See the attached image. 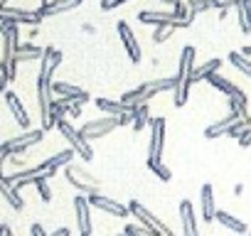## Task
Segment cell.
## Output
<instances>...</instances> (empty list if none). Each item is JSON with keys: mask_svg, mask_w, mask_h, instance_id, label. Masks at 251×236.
I'll return each mask as SVG.
<instances>
[{"mask_svg": "<svg viewBox=\"0 0 251 236\" xmlns=\"http://www.w3.org/2000/svg\"><path fill=\"white\" fill-rule=\"evenodd\" d=\"M195 57L197 49L192 45H187L180 54V64H177V76H175V89H173V103L175 106H185L190 98V86H192V69H195Z\"/></svg>", "mask_w": 251, "mask_h": 236, "instance_id": "7a4b0ae2", "label": "cell"}, {"mask_svg": "<svg viewBox=\"0 0 251 236\" xmlns=\"http://www.w3.org/2000/svg\"><path fill=\"white\" fill-rule=\"evenodd\" d=\"M180 221H182V236H200L197 214H195V207H192L190 199L180 202Z\"/></svg>", "mask_w": 251, "mask_h": 236, "instance_id": "5bb4252c", "label": "cell"}, {"mask_svg": "<svg viewBox=\"0 0 251 236\" xmlns=\"http://www.w3.org/2000/svg\"><path fill=\"white\" fill-rule=\"evenodd\" d=\"M52 94H54V96H72V98L86 96V91H81L79 86L67 84V81H52Z\"/></svg>", "mask_w": 251, "mask_h": 236, "instance_id": "484cf974", "label": "cell"}, {"mask_svg": "<svg viewBox=\"0 0 251 236\" xmlns=\"http://www.w3.org/2000/svg\"><path fill=\"white\" fill-rule=\"evenodd\" d=\"M118 37H121V42H123V47H126V52H128V57H131V62L133 64H138L141 62V57H143V52H141V45H138V40H136V35H133V30H131V25L128 23H118Z\"/></svg>", "mask_w": 251, "mask_h": 236, "instance_id": "4fadbf2b", "label": "cell"}, {"mask_svg": "<svg viewBox=\"0 0 251 236\" xmlns=\"http://www.w3.org/2000/svg\"><path fill=\"white\" fill-rule=\"evenodd\" d=\"M118 126H121L118 116H103V118H94V121L84 123L79 131H81V136H84L86 141H96V138L108 136V133H111L113 128H118Z\"/></svg>", "mask_w": 251, "mask_h": 236, "instance_id": "9c48e42d", "label": "cell"}, {"mask_svg": "<svg viewBox=\"0 0 251 236\" xmlns=\"http://www.w3.org/2000/svg\"><path fill=\"white\" fill-rule=\"evenodd\" d=\"M118 236H128V234H118Z\"/></svg>", "mask_w": 251, "mask_h": 236, "instance_id": "7bdbcfd3", "label": "cell"}, {"mask_svg": "<svg viewBox=\"0 0 251 236\" xmlns=\"http://www.w3.org/2000/svg\"><path fill=\"white\" fill-rule=\"evenodd\" d=\"M57 131H59V133H62V136H64L67 141H69L72 150H74V153H76L79 158H84L86 163H89V160H94V150H91L89 141H86V138L81 136V131H79V128H74V126H72V123L67 121V118H64V121H59V123H57Z\"/></svg>", "mask_w": 251, "mask_h": 236, "instance_id": "52a82bcc", "label": "cell"}, {"mask_svg": "<svg viewBox=\"0 0 251 236\" xmlns=\"http://www.w3.org/2000/svg\"><path fill=\"white\" fill-rule=\"evenodd\" d=\"M64 177H67V182H69L79 194H91V192H96V189L101 187V180H99V177L89 175L81 165H74V163H69V165L64 167Z\"/></svg>", "mask_w": 251, "mask_h": 236, "instance_id": "3957f363", "label": "cell"}, {"mask_svg": "<svg viewBox=\"0 0 251 236\" xmlns=\"http://www.w3.org/2000/svg\"><path fill=\"white\" fill-rule=\"evenodd\" d=\"M200 209H202V219L212 224L214 214H217V207H214V187L209 182H204L202 189H200Z\"/></svg>", "mask_w": 251, "mask_h": 236, "instance_id": "e0dca14e", "label": "cell"}, {"mask_svg": "<svg viewBox=\"0 0 251 236\" xmlns=\"http://www.w3.org/2000/svg\"><path fill=\"white\" fill-rule=\"evenodd\" d=\"M131 116H133V131L136 133H141L148 123H151V113H148V103H141V106H136L133 111H131Z\"/></svg>", "mask_w": 251, "mask_h": 236, "instance_id": "d4e9b609", "label": "cell"}, {"mask_svg": "<svg viewBox=\"0 0 251 236\" xmlns=\"http://www.w3.org/2000/svg\"><path fill=\"white\" fill-rule=\"evenodd\" d=\"M45 138V131L37 128V131H27L18 138H8L5 143H0V158H10V155H23L27 148L37 145L40 141Z\"/></svg>", "mask_w": 251, "mask_h": 236, "instance_id": "5b68a950", "label": "cell"}, {"mask_svg": "<svg viewBox=\"0 0 251 236\" xmlns=\"http://www.w3.org/2000/svg\"><path fill=\"white\" fill-rule=\"evenodd\" d=\"M173 32V27H153V45H163L168 40V35Z\"/></svg>", "mask_w": 251, "mask_h": 236, "instance_id": "4dcf8cb0", "label": "cell"}, {"mask_svg": "<svg viewBox=\"0 0 251 236\" xmlns=\"http://www.w3.org/2000/svg\"><path fill=\"white\" fill-rule=\"evenodd\" d=\"M175 89V76H163V79H148L143 84H138L136 89L126 91L121 96V103H126L128 108H136L141 103H148L153 96L158 94H165V91H173Z\"/></svg>", "mask_w": 251, "mask_h": 236, "instance_id": "6da1fadb", "label": "cell"}, {"mask_svg": "<svg viewBox=\"0 0 251 236\" xmlns=\"http://www.w3.org/2000/svg\"><path fill=\"white\" fill-rule=\"evenodd\" d=\"M67 116H69V118H79V116H81V106H79V103H72L69 111H67Z\"/></svg>", "mask_w": 251, "mask_h": 236, "instance_id": "d590c367", "label": "cell"}, {"mask_svg": "<svg viewBox=\"0 0 251 236\" xmlns=\"http://www.w3.org/2000/svg\"><path fill=\"white\" fill-rule=\"evenodd\" d=\"M5 103H8L10 113L15 116V121H18V126L27 131V128H30V116H27V108L23 106L20 96H18L15 91H5Z\"/></svg>", "mask_w": 251, "mask_h": 236, "instance_id": "2e32d148", "label": "cell"}, {"mask_svg": "<svg viewBox=\"0 0 251 236\" xmlns=\"http://www.w3.org/2000/svg\"><path fill=\"white\" fill-rule=\"evenodd\" d=\"M74 216H76V226H79V236H91V204L86 199V194H76L74 197Z\"/></svg>", "mask_w": 251, "mask_h": 236, "instance_id": "30bf717a", "label": "cell"}, {"mask_svg": "<svg viewBox=\"0 0 251 236\" xmlns=\"http://www.w3.org/2000/svg\"><path fill=\"white\" fill-rule=\"evenodd\" d=\"M84 0H52L50 5H40V15L42 18H52V15H62V13H69L74 8H79Z\"/></svg>", "mask_w": 251, "mask_h": 236, "instance_id": "ac0fdd59", "label": "cell"}, {"mask_svg": "<svg viewBox=\"0 0 251 236\" xmlns=\"http://www.w3.org/2000/svg\"><path fill=\"white\" fill-rule=\"evenodd\" d=\"M249 236H251V234H249Z\"/></svg>", "mask_w": 251, "mask_h": 236, "instance_id": "ee69618b", "label": "cell"}, {"mask_svg": "<svg viewBox=\"0 0 251 236\" xmlns=\"http://www.w3.org/2000/svg\"><path fill=\"white\" fill-rule=\"evenodd\" d=\"M0 194L5 197V202H8L15 212H23V209H25V199H23L20 192H18L13 185H8L5 180H0Z\"/></svg>", "mask_w": 251, "mask_h": 236, "instance_id": "44dd1931", "label": "cell"}, {"mask_svg": "<svg viewBox=\"0 0 251 236\" xmlns=\"http://www.w3.org/2000/svg\"><path fill=\"white\" fill-rule=\"evenodd\" d=\"M47 236H72V231H69L67 226H59L57 231H52V234H47Z\"/></svg>", "mask_w": 251, "mask_h": 236, "instance_id": "f35d334b", "label": "cell"}, {"mask_svg": "<svg viewBox=\"0 0 251 236\" xmlns=\"http://www.w3.org/2000/svg\"><path fill=\"white\" fill-rule=\"evenodd\" d=\"M241 8H244V15H246V23H249V27H251V0H246V3H241Z\"/></svg>", "mask_w": 251, "mask_h": 236, "instance_id": "74e56055", "label": "cell"}, {"mask_svg": "<svg viewBox=\"0 0 251 236\" xmlns=\"http://www.w3.org/2000/svg\"><path fill=\"white\" fill-rule=\"evenodd\" d=\"M72 158H76V153L72 150V148H67V150H62V153H57V155H52V158H47L45 160V165H47V170H59V167H67L69 163H72Z\"/></svg>", "mask_w": 251, "mask_h": 236, "instance_id": "cb8c5ba5", "label": "cell"}, {"mask_svg": "<svg viewBox=\"0 0 251 236\" xmlns=\"http://www.w3.org/2000/svg\"><path fill=\"white\" fill-rule=\"evenodd\" d=\"M45 49L37 47L35 42H18L15 45V59L18 62H35V59H42Z\"/></svg>", "mask_w": 251, "mask_h": 236, "instance_id": "d6986e66", "label": "cell"}, {"mask_svg": "<svg viewBox=\"0 0 251 236\" xmlns=\"http://www.w3.org/2000/svg\"><path fill=\"white\" fill-rule=\"evenodd\" d=\"M239 118H241V116H239V111H231V108H229V116L219 118V121H214L212 126H207V128H204V138H209V141H212V138L226 136V133H229V128L239 121ZM241 121H244V118H241Z\"/></svg>", "mask_w": 251, "mask_h": 236, "instance_id": "9a60e30c", "label": "cell"}, {"mask_svg": "<svg viewBox=\"0 0 251 236\" xmlns=\"http://www.w3.org/2000/svg\"><path fill=\"white\" fill-rule=\"evenodd\" d=\"M86 199H89L91 207H96V209H101V212H108V214H113V216H118V219H126V216L131 214L126 204H121V202H116V199H111V197H103V194H99V192L86 194Z\"/></svg>", "mask_w": 251, "mask_h": 236, "instance_id": "8fae6325", "label": "cell"}, {"mask_svg": "<svg viewBox=\"0 0 251 236\" xmlns=\"http://www.w3.org/2000/svg\"><path fill=\"white\" fill-rule=\"evenodd\" d=\"M30 234H32V236H47V231H45L42 224H32V226H30Z\"/></svg>", "mask_w": 251, "mask_h": 236, "instance_id": "8d00e7d4", "label": "cell"}, {"mask_svg": "<svg viewBox=\"0 0 251 236\" xmlns=\"http://www.w3.org/2000/svg\"><path fill=\"white\" fill-rule=\"evenodd\" d=\"M128 212H131V214L138 219V224H141V226L151 229L155 236H175V234H173V229H170L165 221H160V219H158L153 212H148V209H146V207H143L138 199H131V204H128Z\"/></svg>", "mask_w": 251, "mask_h": 236, "instance_id": "277c9868", "label": "cell"}, {"mask_svg": "<svg viewBox=\"0 0 251 236\" xmlns=\"http://www.w3.org/2000/svg\"><path fill=\"white\" fill-rule=\"evenodd\" d=\"M151 143H148V165L163 163V148H165V128L168 121L165 118H151Z\"/></svg>", "mask_w": 251, "mask_h": 236, "instance_id": "8992f818", "label": "cell"}, {"mask_svg": "<svg viewBox=\"0 0 251 236\" xmlns=\"http://www.w3.org/2000/svg\"><path fill=\"white\" fill-rule=\"evenodd\" d=\"M214 221H219L224 229H229V231H234V234H249L246 224H244L241 219H236L234 214L224 212V209H217V214H214Z\"/></svg>", "mask_w": 251, "mask_h": 236, "instance_id": "ffe728a7", "label": "cell"}, {"mask_svg": "<svg viewBox=\"0 0 251 236\" xmlns=\"http://www.w3.org/2000/svg\"><path fill=\"white\" fill-rule=\"evenodd\" d=\"M160 3H165V5H173V3H175V0H160Z\"/></svg>", "mask_w": 251, "mask_h": 236, "instance_id": "b9f144b4", "label": "cell"}, {"mask_svg": "<svg viewBox=\"0 0 251 236\" xmlns=\"http://www.w3.org/2000/svg\"><path fill=\"white\" fill-rule=\"evenodd\" d=\"M148 170H153V175H155L158 180H163V182H170V180H173L170 167H168V165H163V163H153V165H148Z\"/></svg>", "mask_w": 251, "mask_h": 236, "instance_id": "83f0119b", "label": "cell"}, {"mask_svg": "<svg viewBox=\"0 0 251 236\" xmlns=\"http://www.w3.org/2000/svg\"><path fill=\"white\" fill-rule=\"evenodd\" d=\"M236 20H239L241 32H244V35H249V32H251V27H249V23H246V15H244V8H241V5H236Z\"/></svg>", "mask_w": 251, "mask_h": 236, "instance_id": "1f68e13d", "label": "cell"}, {"mask_svg": "<svg viewBox=\"0 0 251 236\" xmlns=\"http://www.w3.org/2000/svg\"><path fill=\"white\" fill-rule=\"evenodd\" d=\"M123 3H128V0H101V10H113Z\"/></svg>", "mask_w": 251, "mask_h": 236, "instance_id": "e575fe53", "label": "cell"}, {"mask_svg": "<svg viewBox=\"0 0 251 236\" xmlns=\"http://www.w3.org/2000/svg\"><path fill=\"white\" fill-rule=\"evenodd\" d=\"M241 3H246V0H214V8H217V10H226V8L241 5Z\"/></svg>", "mask_w": 251, "mask_h": 236, "instance_id": "d6a6232c", "label": "cell"}, {"mask_svg": "<svg viewBox=\"0 0 251 236\" xmlns=\"http://www.w3.org/2000/svg\"><path fill=\"white\" fill-rule=\"evenodd\" d=\"M173 15L180 20H190V5H185L182 0H175L173 3Z\"/></svg>", "mask_w": 251, "mask_h": 236, "instance_id": "f546056e", "label": "cell"}, {"mask_svg": "<svg viewBox=\"0 0 251 236\" xmlns=\"http://www.w3.org/2000/svg\"><path fill=\"white\" fill-rule=\"evenodd\" d=\"M123 234H128V236H155L151 229H146V226H141V224H126Z\"/></svg>", "mask_w": 251, "mask_h": 236, "instance_id": "f1b7e54d", "label": "cell"}, {"mask_svg": "<svg viewBox=\"0 0 251 236\" xmlns=\"http://www.w3.org/2000/svg\"><path fill=\"white\" fill-rule=\"evenodd\" d=\"M101 111H106L108 116H123V113H131L133 108H128L126 103H121V101H111V98H96L94 101Z\"/></svg>", "mask_w": 251, "mask_h": 236, "instance_id": "603a6c76", "label": "cell"}, {"mask_svg": "<svg viewBox=\"0 0 251 236\" xmlns=\"http://www.w3.org/2000/svg\"><path fill=\"white\" fill-rule=\"evenodd\" d=\"M226 59H229V62L241 71V74H246V76L251 79V59H246L241 52H229V57H226Z\"/></svg>", "mask_w": 251, "mask_h": 236, "instance_id": "4316f807", "label": "cell"}, {"mask_svg": "<svg viewBox=\"0 0 251 236\" xmlns=\"http://www.w3.org/2000/svg\"><path fill=\"white\" fill-rule=\"evenodd\" d=\"M239 145H241V148H249V145H251V128H249V126L239 133Z\"/></svg>", "mask_w": 251, "mask_h": 236, "instance_id": "836d02e7", "label": "cell"}, {"mask_svg": "<svg viewBox=\"0 0 251 236\" xmlns=\"http://www.w3.org/2000/svg\"><path fill=\"white\" fill-rule=\"evenodd\" d=\"M234 194H244V185H236L234 187Z\"/></svg>", "mask_w": 251, "mask_h": 236, "instance_id": "60d3db41", "label": "cell"}, {"mask_svg": "<svg viewBox=\"0 0 251 236\" xmlns=\"http://www.w3.org/2000/svg\"><path fill=\"white\" fill-rule=\"evenodd\" d=\"M241 54H244V57H246V59H251V45H246V47H244V49H241Z\"/></svg>", "mask_w": 251, "mask_h": 236, "instance_id": "ab89813d", "label": "cell"}, {"mask_svg": "<svg viewBox=\"0 0 251 236\" xmlns=\"http://www.w3.org/2000/svg\"><path fill=\"white\" fill-rule=\"evenodd\" d=\"M204 81H207L209 86H214V89H219L222 94H226L229 98H236V101H244V103H249V96H246V94H244V91H241V89H239L236 84H231V81H229L226 76H222L219 71H214V74H209V76H207Z\"/></svg>", "mask_w": 251, "mask_h": 236, "instance_id": "7c38bea8", "label": "cell"}, {"mask_svg": "<svg viewBox=\"0 0 251 236\" xmlns=\"http://www.w3.org/2000/svg\"><path fill=\"white\" fill-rule=\"evenodd\" d=\"M138 20L143 25H153V27L163 25V27H173V30H187L192 25V20H180L173 13H165V10H141Z\"/></svg>", "mask_w": 251, "mask_h": 236, "instance_id": "ba28073f", "label": "cell"}, {"mask_svg": "<svg viewBox=\"0 0 251 236\" xmlns=\"http://www.w3.org/2000/svg\"><path fill=\"white\" fill-rule=\"evenodd\" d=\"M219 67H222V59H217V57H212L209 62H204V64H197L195 69H192V84H197V81H204L209 74H214V71H219Z\"/></svg>", "mask_w": 251, "mask_h": 236, "instance_id": "7402d4cb", "label": "cell"}]
</instances>
